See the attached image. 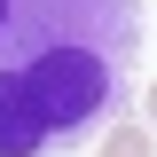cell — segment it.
<instances>
[{"mask_svg":"<svg viewBox=\"0 0 157 157\" xmlns=\"http://www.w3.org/2000/svg\"><path fill=\"white\" fill-rule=\"evenodd\" d=\"M134 63V0H0V157H47L102 134L126 110Z\"/></svg>","mask_w":157,"mask_h":157,"instance_id":"cell-1","label":"cell"},{"mask_svg":"<svg viewBox=\"0 0 157 157\" xmlns=\"http://www.w3.org/2000/svg\"><path fill=\"white\" fill-rule=\"evenodd\" d=\"M102 157H149V134H141V126H118V134L102 141Z\"/></svg>","mask_w":157,"mask_h":157,"instance_id":"cell-2","label":"cell"},{"mask_svg":"<svg viewBox=\"0 0 157 157\" xmlns=\"http://www.w3.org/2000/svg\"><path fill=\"white\" fill-rule=\"evenodd\" d=\"M149 126H157V86H149Z\"/></svg>","mask_w":157,"mask_h":157,"instance_id":"cell-3","label":"cell"}]
</instances>
